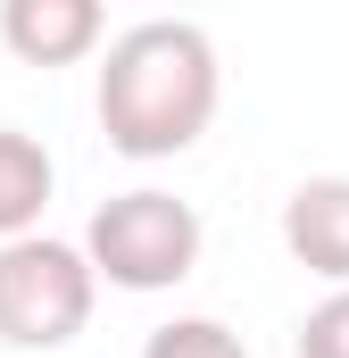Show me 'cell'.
Segmentation results:
<instances>
[{
    "instance_id": "5",
    "label": "cell",
    "mask_w": 349,
    "mask_h": 358,
    "mask_svg": "<svg viewBox=\"0 0 349 358\" xmlns=\"http://www.w3.org/2000/svg\"><path fill=\"white\" fill-rule=\"evenodd\" d=\"M283 250L316 283H349V176H308L283 200Z\"/></svg>"
},
{
    "instance_id": "6",
    "label": "cell",
    "mask_w": 349,
    "mask_h": 358,
    "mask_svg": "<svg viewBox=\"0 0 349 358\" xmlns=\"http://www.w3.org/2000/svg\"><path fill=\"white\" fill-rule=\"evenodd\" d=\"M50 192H59V159H50L34 134L0 125V242H17V234H42V217H50Z\"/></svg>"
},
{
    "instance_id": "8",
    "label": "cell",
    "mask_w": 349,
    "mask_h": 358,
    "mask_svg": "<svg viewBox=\"0 0 349 358\" xmlns=\"http://www.w3.org/2000/svg\"><path fill=\"white\" fill-rule=\"evenodd\" d=\"M299 358H349V283H333L308 317H299Z\"/></svg>"
},
{
    "instance_id": "1",
    "label": "cell",
    "mask_w": 349,
    "mask_h": 358,
    "mask_svg": "<svg viewBox=\"0 0 349 358\" xmlns=\"http://www.w3.org/2000/svg\"><path fill=\"white\" fill-rule=\"evenodd\" d=\"M225 108V67L208 25L191 17H150L125 25L100 50V84H91V117L108 134L117 159H183Z\"/></svg>"
},
{
    "instance_id": "7",
    "label": "cell",
    "mask_w": 349,
    "mask_h": 358,
    "mask_svg": "<svg viewBox=\"0 0 349 358\" xmlns=\"http://www.w3.org/2000/svg\"><path fill=\"white\" fill-rule=\"evenodd\" d=\"M142 358H250V342H242L225 317H167V325L142 342Z\"/></svg>"
},
{
    "instance_id": "4",
    "label": "cell",
    "mask_w": 349,
    "mask_h": 358,
    "mask_svg": "<svg viewBox=\"0 0 349 358\" xmlns=\"http://www.w3.org/2000/svg\"><path fill=\"white\" fill-rule=\"evenodd\" d=\"M0 50L17 67H84L108 50V0H0Z\"/></svg>"
},
{
    "instance_id": "3",
    "label": "cell",
    "mask_w": 349,
    "mask_h": 358,
    "mask_svg": "<svg viewBox=\"0 0 349 358\" xmlns=\"http://www.w3.org/2000/svg\"><path fill=\"white\" fill-rule=\"evenodd\" d=\"M100 308V267L84 242L17 234L0 242V350H67Z\"/></svg>"
},
{
    "instance_id": "2",
    "label": "cell",
    "mask_w": 349,
    "mask_h": 358,
    "mask_svg": "<svg viewBox=\"0 0 349 358\" xmlns=\"http://www.w3.org/2000/svg\"><path fill=\"white\" fill-rule=\"evenodd\" d=\"M84 250H91V267H100L108 292L150 300V292L191 283L200 250H208V225H200L191 200H174V192H158V183H133V192H108V200L91 208Z\"/></svg>"
}]
</instances>
